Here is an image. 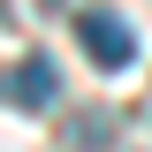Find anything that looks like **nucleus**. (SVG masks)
<instances>
[{"label": "nucleus", "mask_w": 152, "mask_h": 152, "mask_svg": "<svg viewBox=\"0 0 152 152\" xmlns=\"http://www.w3.org/2000/svg\"><path fill=\"white\" fill-rule=\"evenodd\" d=\"M69 23H76V38H84V53H91L99 69H129V61H137V31H129L122 15H107V8H76Z\"/></svg>", "instance_id": "obj_1"}, {"label": "nucleus", "mask_w": 152, "mask_h": 152, "mask_svg": "<svg viewBox=\"0 0 152 152\" xmlns=\"http://www.w3.org/2000/svg\"><path fill=\"white\" fill-rule=\"evenodd\" d=\"M53 61L46 53H31V61H15V76H8V99H15V107H46V99H53Z\"/></svg>", "instance_id": "obj_2"}]
</instances>
